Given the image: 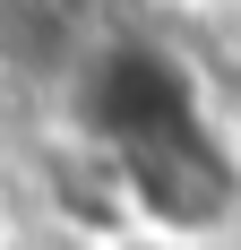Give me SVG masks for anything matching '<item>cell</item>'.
I'll return each instance as SVG.
<instances>
[{
    "mask_svg": "<svg viewBox=\"0 0 241 250\" xmlns=\"http://www.w3.org/2000/svg\"><path fill=\"white\" fill-rule=\"evenodd\" d=\"M78 112L95 129V147L120 164L129 199L155 225L207 233L241 207V164L216 138V121L198 112L190 69L155 43H103L78 78Z\"/></svg>",
    "mask_w": 241,
    "mask_h": 250,
    "instance_id": "cell-1",
    "label": "cell"
}]
</instances>
